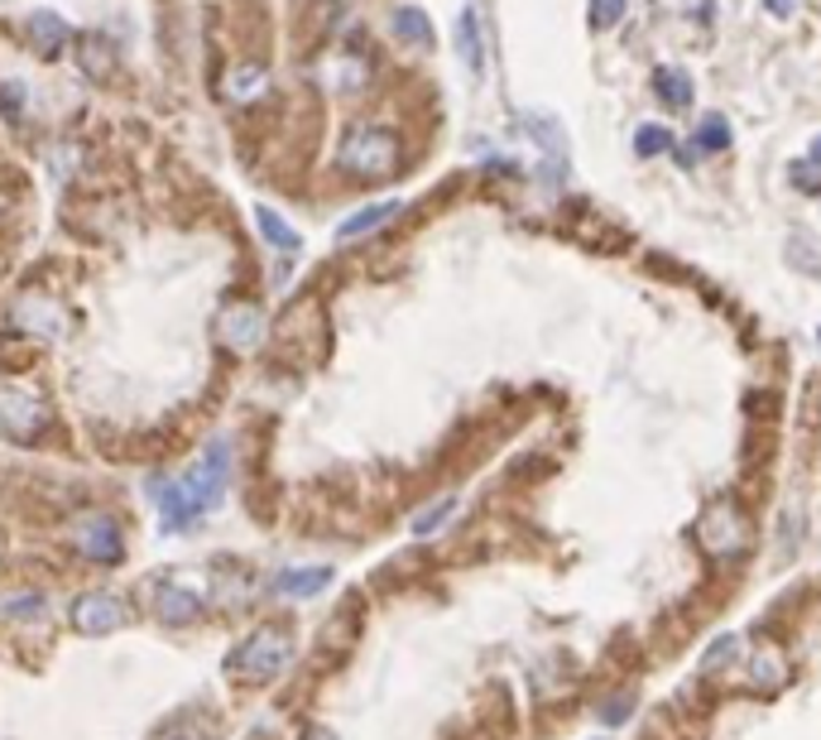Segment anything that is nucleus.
Returning <instances> with one entry per match:
<instances>
[{"instance_id": "f257e3e1", "label": "nucleus", "mask_w": 821, "mask_h": 740, "mask_svg": "<svg viewBox=\"0 0 821 740\" xmlns=\"http://www.w3.org/2000/svg\"><path fill=\"white\" fill-rule=\"evenodd\" d=\"M226 477H231V447L212 443L207 453L192 462L183 477L174 481H150V501L159 505L168 529H188L192 519H202L212 505H222L226 495Z\"/></svg>"}, {"instance_id": "f03ea898", "label": "nucleus", "mask_w": 821, "mask_h": 740, "mask_svg": "<svg viewBox=\"0 0 821 740\" xmlns=\"http://www.w3.org/2000/svg\"><path fill=\"white\" fill-rule=\"evenodd\" d=\"M400 164H404V140L390 126H376V120H360L336 144V168L346 178H356V184H384V178L400 174Z\"/></svg>"}, {"instance_id": "7ed1b4c3", "label": "nucleus", "mask_w": 821, "mask_h": 740, "mask_svg": "<svg viewBox=\"0 0 821 740\" xmlns=\"http://www.w3.org/2000/svg\"><path fill=\"white\" fill-rule=\"evenodd\" d=\"M288 654H294V645H288L284 630H260V635H250L246 645L226 659V669L246 673V683H264V678H274L284 669Z\"/></svg>"}, {"instance_id": "20e7f679", "label": "nucleus", "mask_w": 821, "mask_h": 740, "mask_svg": "<svg viewBox=\"0 0 821 740\" xmlns=\"http://www.w3.org/2000/svg\"><path fill=\"white\" fill-rule=\"evenodd\" d=\"M48 404L39 395L29 390H15V385H5L0 390V438L10 443H39V433L48 428Z\"/></svg>"}, {"instance_id": "39448f33", "label": "nucleus", "mask_w": 821, "mask_h": 740, "mask_svg": "<svg viewBox=\"0 0 821 740\" xmlns=\"http://www.w3.org/2000/svg\"><path fill=\"white\" fill-rule=\"evenodd\" d=\"M697 539H702V549L711 557H740L745 543H750V529H745V515L735 509L730 501L711 505L702 515V529H697Z\"/></svg>"}, {"instance_id": "423d86ee", "label": "nucleus", "mask_w": 821, "mask_h": 740, "mask_svg": "<svg viewBox=\"0 0 821 740\" xmlns=\"http://www.w3.org/2000/svg\"><path fill=\"white\" fill-rule=\"evenodd\" d=\"M78 553L92 557V563H102V567H111L116 557H120V525H116L111 515L78 519Z\"/></svg>"}, {"instance_id": "0eeeda50", "label": "nucleus", "mask_w": 821, "mask_h": 740, "mask_svg": "<svg viewBox=\"0 0 821 740\" xmlns=\"http://www.w3.org/2000/svg\"><path fill=\"white\" fill-rule=\"evenodd\" d=\"M519 126L534 136V144L543 150V178H558L562 184V174H567V136H562V126L552 116H519Z\"/></svg>"}, {"instance_id": "6e6552de", "label": "nucleus", "mask_w": 821, "mask_h": 740, "mask_svg": "<svg viewBox=\"0 0 821 740\" xmlns=\"http://www.w3.org/2000/svg\"><path fill=\"white\" fill-rule=\"evenodd\" d=\"M120 621H126V611H120V597L92 591V597H78V601H72V625H78V635H111Z\"/></svg>"}, {"instance_id": "1a4fd4ad", "label": "nucleus", "mask_w": 821, "mask_h": 740, "mask_svg": "<svg viewBox=\"0 0 821 740\" xmlns=\"http://www.w3.org/2000/svg\"><path fill=\"white\" fill-rule=\"evenodd\" d=\"M10 318H15V327H20V332H29V337H39V327H44L48 342H53V337H63V327H68L63 308H58V303H48V298H39V294H24Z\"/></svg>"}, {"instance_id": "9d476101", "label": "nucleus", "mask_w": 821, "mask_h": 740, "mask_svg": "<svg viewBox=\"0 0 821 740\" xmlns=\"http://www.w3.org/2000/svg\"><path fill=\"white\" fill-rule=\"evenodd\" d=\"M216 327H222V342L231 346V351H250V346L260 342V332H264V313L250 308V303H231Z\"/></svg>"}, {"instance_id": "9b49d317", "label": "nucleus", "mask_w": 821, "mask_h": 740, "mask_svg": "<svg viewBox=\"0 0 821 740\" xmlns=\"http://www.w3.org/2000/svg\"><path fill=\"white\" fill-rule=\"evenodd\" d=\"M222 92H226V102H236V106L260 102V96L270 92V68H264V63H231Z\"/></svg>"}, {"instance_id": "f8f14e48", "label": "nucleus", "mask_w": 821, "mask_h": 740, "mask_svg": "<svg viewBox=\"0 0 821 740\" xmlns=\"http://www.w3.org/2000/svg\"><path fill=\"white\" fill-rule=\"evenodd\" d=\"M78 68H82V78H92V82H106L116 72V48L106 34H82L78 39Z\"/></svg>"}, {"instance_id": "ddd939ff", "label": "nucleus", "mask_w": 821, "mask_h": 740, "mask_svg": "<svg viewBox=\"0 0 821 740\" xmlns=\"http://www.w3.org/2000/svg\"><path fill=\"white\" fill-rule=\"evenodd\" d=\"M29 44L39 58H58L68 44V24L53 15V10H39V15H29Z\"/></svg>"}, {"instance_id": "4468645a", "label": "nucleus", "mask_w": 821, "mask_h": 740, "mask_svg": "<svg viewBox=\"0 0 821 740\" xmlns=\"http://www.w3.org/2000/svg\"><path fill=\"white\" fill-rule=\"evenodd\" d=\"M154 611H159V621H168V625H183V621L198 615V597H192L188 587L159 582V591H154Z\"/></svg>"}, {"instance_id": "2eb2a0df", "label": "nucleus", "mask_w": 821, "mask_h": 740, "mask_svg": "<svg viewBox=\"0 0 821 740\" xmlns=\"http://www.w3.org/2000/svg\"><path fill=\"white\" fill-rule=\"evenodd\" d=\"M394 212H400V202H370V208H360L356 216H346V222L336 226V240H360V236L380 232Z\"/></svg>"}, {"instance_id": "dca6fc26", "label": "nucleus", "mask_w": 821, "mask_h": 740, "mask_svg": "<svg viewBox=\"0 0 821 740\" xmlns=\"http://www.w3.org/2000/svg\"><path fill=\"white\" fill-rule=\"evenodd\" d=\"M456 54H462V63L471 72H480V63H486V44H480L476 10H462V20H456Z\"/></svg>"}, {"instance_id": "f3484780", "label": "nucleus", "mask_w": 821, "mask_h": 740, "mask_svg": "<svg viewBox=\"0 0 821 740\" xmlns=\"http://www.w3.org/2000/svg\"><path fill=\"white\" fill-rule=\"evenodd\" d=\"M654 92L663 96V106H692V78L682 68H658L654 72Z\"/></svg>"}, {"instance_id": "a211bd4d", "label": "nucleus", "mask_w": 821, "mask_h": 740, "mask_svg": "<svg viewBox=\"0 0 821 740\" xmlns=\"http://www.w3.org/2000/svg\"><path fill=\"white\" fill-rule=\"evenodd\" d=\"M788 265L802 270L807 279H821V240L807 236V232H793L788 236Z\"/></svg>"}, {"instance_id": "6ab92c4d", "label": "nucleus", "mask_w": 821, "mask_h": 740, "mask_svg": "<svg viewBox=\"0 0 821 740\" xmlns=\"http://www.w3.org/2000/svg\"><path fill=\"white\" fill-rule=\"evenodd\" d=\"M394 34H400L404 44H418V48L432 44V24H428V15H423L418 5H400V10H394Z\"/></svg>"}, {"instance_id": "aec40b11", "label": "nucleus", "mask_w": 821, "mask_h": 740, "mask_svg": "<svg viewBox=\"0 0 821 740\" xmlns=\"http://www.w3.org/2000/svg\"><path fill=\"white\" fill-rule=\"evenodd\" d=\"M255 216H260V236H264V240H270V246H274V250H284V255H294V250H298V232H294V226H288V222H284V216H279V212L260 208Z\"/></svg>"}, {"instance_id": "412c9836", "label": "nucleus", "mask_w": 821, "mask_h": 740, "mask_svg": "<svg viewBox=\"0 0 821 740\" xmlns=\"http://www.w3.org/2000/svg\"><path fill=\"white\" fill-rule=\"evenodd\" d=\"M328 582H332L328 567H312V573H308V567H294V573H284L279 582H274V587H279V591H294V597H308V591H322Z\"/></svg>"}, {"instance_id": "4be33fe9", "label": "nucleus", "mask_w": 821, "mask_h": 740, "mask_svg": "<svg viewBox=\"0 0 821 740\" xmlns=\"http://www.w3.org/2000/svg\"><path fill=\"white\" fill-rule=\"evenodd\" d=\"M783 673H788V669H783V659H778L774 649H759L754 659H750V678H754V688H759V693H769V688H778V678H783Z\"/></svg>"}, {"instance_id": "5701e85b", "label": "nucleus", "mask_w": 821, "mask_h": 740, "mask_svg": "<svg viewBox=\"0 0 821 740\" xmlns=\"http://www.w3.org/2000/svg\"><path fill=\"white\" fill-rule=\"evenodd\" d=\"M730 144V120L726 116H706L702 126H697V150L702 154H721Z\"/></svg>"}, {"instance_id": "b1692460", "label": "nucleus", "mask_w": 821, "mask_h": 740, "mask_svg": "<svg viewBox=\"0 0 821 740\" xmlns=\"http://www.w3.org/2000/svg\"><path fill=\"white\" fill-rule=\"evenodd\" d=\"M663 150H673V136L663 126H639L634 130V154H639V160H654V154H663Z\"/></svg>"}, {"instance_id": "393cba45", "label": "nucleus", "mask_w": 821, "mask_h": 740, "mask_svg": "<svg viewBox=\"0 0 821 740\" xmlns=\"http://www.w3.org/2000/svg\"><path fill=\"white\" fill-rule=\"evenodd\" d=\"M624 10H630V0H591L586 20H591V30H610V24L624 20Z\"/></svg>"}, {"instance_id": "a878e982", "label": "nucleus", "mask_w": 821, "mask_h": 740, "mask_svg": "<svg viewBox=\"0 0 821 740\" xmlns=\"http://www.w3.org/2000/svg\"><path fill=\"white\" fill-rule=\"evenodd\" d=\"M452 509H456V495H447V501L428 505V509H418V515H414V533H438V529H442V519L452 515Z\"/></svg>"}, {"instance_id": "bb28decb", "label": "nucleus", "mask_w": 821, "mask_h": 740, "mask_svg": "<svg viewBox=\"0 0 821 740\" xmlns=\"http://www.w3.org/2000/svg\"><path fill=\"white\" fill-rule=\"evenodd\" d=\"M793 174V184H798L802 192H821V178H817V164H793L788 168Z\"/></svg>"}, {"instance_id": "cd10ccee", "label": "nucleus", "mask_w": 821, "mask_h": 740, "mask_svg": "<svg viewBox=\"0 0 821 740\" xmlns=\"http://www.w3.org/2000/svg\"><path fill=\"white\" fill-rule=\"evenodd\" d=\"M154 740H212V736H202V731H192V721H174V726H164Z\"/></svg>"}, {"instance_id": "c85d7f7f", "label": "nucleus", "mask_w": 821, "mask_h": 740, "mask_svg": "<svg viewBox=\"0 0 821 740\" xmlns=\"http://www.w3.org/2000/svg\"><path fill=\"white\" fill-rule=\"evenodd\" d=\"M730 654H735V635H721V645H716V649H706V659H702V663H706V669H721V663H726Z\"/></svg>"}, {"instance_id": "c756f323", "label": "nucleus", "mask_w": 821, "mask_h": 740, "mask_svg": "<svg viewBox=\"0 0 821 740\" xmlns=\"http://www.w3.org/2000/svg\"><path fill=\"white\" fill-rule=\"evenodd\" d=\"M0 96H5V111H10V116L24 111V87H20V82H5V87H0Z\"/></svg>"}, {"instance_id": "7c9ffc66", "label": "nucleus", "mask_w": 821, "mask_h": 740, "mask_svg": "<svg viewBox=\"0 0 821 740\" xmlns=\"http://www.w3.org/2000/svg\"><path fill=\"white\" fill-rule=\"evenodd\" d=\"M624 712H630V697H615V702H606L600 721H606V726H620V721H624Z\"/></svg>"}, {"instance_id": "2f4dec72", "label": "nucleus", "mask_w": 821, "mask_h": 740, "mask_svg": "<svg viewBox=\"0 0 821 740\" xmlns=\"http://www.w3.org/2000/svg\"><path fill=\"white\" fill-rule=\"evenodd\" d=\"M764 10H769L774 20H788L793 10H798V0H764Z\"/></svg>"}, {"instance_id": "473e14b6", "label": "nucleus", "mask_w": 821, "mask_h": 740, "mask_svg": "<svg viewBox=\"0 0 821 740\" xmlns=\"http://www.w3.org/2000/svg\"><path fill=\"white\" fill-rule=\"evenodd\" d=\"M812 164H817V168H821V136H817V140H812Z\"/></svg>"}]
</instances>
